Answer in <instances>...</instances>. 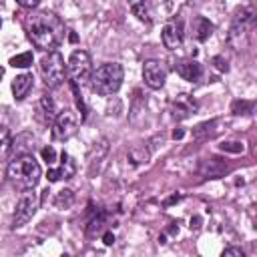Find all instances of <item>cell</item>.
<instances>
[{"label":"cell","instance_id":"obj_5","mask_svg":"<svg viewBox=\"0 0 257 257\" xmlns=\"http://www.w3.org/2000/svg\"><path fill=\"white\" fill-rule=\"evenodd\" d=\"M66 74L72 84V88H82L92 74V62L86 50H74L66 64Z\"/></svg>","mask_w":257,"mask_h":257},{"label":"cell","instance_id":"obj_17","mask_svg":"<svg viewBox=\"0 0 257 257\" xmlns=\"http://www.w3.org/2000/svg\"><path fill=\"white\" fill-rule=\"evenodd\" d=\"M211 34H213V24H211L207 18L197 16L195 22H193V36H195L199 42H203V40H207Z\"/></svg>","mask_w":257,"mask_h":257},{"label":"cell","instance_id":"obj_22","mask_svg":"<svg viewBox=\"0 0 257 257\" xmlns=\"http://www.w3.org/2000/svg\"><path fill=\"white\" fill-rule=\"evenodd\" d=\"M221 149H223V151H231V153H241V151H243V143H235V141L221 143Z\"/></svg>","mask_w":257,"mask_h":257},{"label":"cell","instance_id":"obj_18","mask_svg":"<svg viewBox=\"0 0 257 257\" xmlns=\"http://www.w3.org/2000/svg\"><path fill=\"white\" fill-rule=\"evenodd\" d=\"M12 151V137H10V131L8 126H0V161H6L8 155Z\"/></svg>","mask_w":257,"mask_h":257},{"label":"cell","instance_id":"obj_28","mask_svg":"<svg viewBox=\"0 0 257 257\" xmlns=\"http://www.w3.org/2000/svg\"><path fill=\"white\" fill-rule=\"evenodd\" d=\"M0 26H2V20H0Z\"/></svg>","mask_w":257,"mask_h":257},{"label":"cell","instance_id":"obj_1","mask_svg":"<svg viewBox=\"0 0 257 257\" xmlns=\"http://www.w3.org/2000/svg\"><path fill=\"white\" fill-rule=\"evenodd\" d=\"M28 40L34 44V48L50 52L56 50V46L64 40V22L48 10L34 12L24 22Z\"/></svg>","mask_w":257,"mask_h":257},{"label":"cell","instance_id":"obj_2","mask_svg":"<svg viewBox=\"0 0 257 257\" xmlns=\"http://www.w3.org/2000/svg\"><path fill=\"white\" fill-rule=\"evenodd\" d=\"M40 175H42L40 165L36 163V159H34L30 153H20V155H16V157L8 163V169H6L8 181H10L16 189H20V191H24V189H34V187L38 185V181H40Z\"/></svg>","mask_w":257,"mask_h":257},{"label":"cell","instance_id":"obj_25","mask_svg":"<svg viewBox=\"0 0 257 257\" xmlns=\"http://www.w3.org/2000/svg\"><path fill=\"white\" fill-rule=\"evenodd\" d=\"M16 2H18L22 8L32 10V8H36V6H38V2H40V0H16Z\"/></svg>","mask_w":257,"mask_h":257},{"label":"cell","instance_id":"obj_12","mask_svg":"<svg viewBox=\"0 0 257 257\" xmlns=\"http://www.w3.org/2000/svg\"><path fill=\"white\" fill-rule=\"evenodd\" d=\"M175 70H177V74H179L183 80H189V82H197V80L201 78V74H203L201 64H199L197 60H193V58L179 60V62L175 64Z\"/></svg>","mask_w":257,"mask_h":257},{"label":"cell","instance_id":"obj_3","mask_svg":"<svg viewBox=\"0 0 257 257\" xmlns=\"http://www.w3.org/2000/svg\"><path fill=\"white\" fill-rule=\"evenodd\" d=\"M122 78H124V70L118 62H104L96 70H92L88 82H90L92 92L100 96H110L120 88Z\"/></svg>","mask_w":257,"mask_h":257},{"label":"cell","instance_id":"obj_10","mask_svg":"<svg viewBox=\"0 0 257 257\" xmlns=\"http://www.w3.org/2000/svg\"><path fill=\"white\" fill-rule=\"evenodd\" d=\"M161 40L165 44V48L169 50H179L183 46V24L179 20H171L163 26L161 32Z\"/></svg>","mask_w":257,"mask_h":257},{"label":"cell","instance_id":"obj_13","mask_svg":"<svg viewBox=\"0 0 257 257\" xmlns=\"http://www.w3.org/2000/svg\"><path fill=\"white\" fill-rule=\"evenodd\" d=\"M197 108H199L197 100H195L191 94H187V92L179 94V96L173 100V114H175L177 118H187V116H191Z\"/></svg>","mask_w":257,"mask_h":257},{"label":"cell","instance_id":"obj_16","mask_svg":"<svg viewBox=\"0 0 257 257\" xmlns=\"http://www.w3.org/2000/svg\"><path fill=\"white\" fill-rule=\"evenodd\" d=\"M38 112H40L42 122H52L54 116L58 114V110H56V102H54L50 96L44 94V96L38 100Z\"/></svg>","mask_w":257,"mask_h":257},{"label":"cell","instance_id":"obj_26","mask_svg":"<svg viewBox=\"0 0 257 257\" xmlns=\"http://www.w3.org/2000/svg\"><path fill=\"white\" fill-rule=\"evenodd\" d=\"M102 239H104V243H106V245H112V243H114V235H112V233H104V237H102Z\"/></svg>","mask_w":257,"mask_h":257},{"label":"cell","instance_id":"obj_6","mask_svg":"<svg viewBox=\"0 0 257 257\" xmlns=\"http://www.w3.org/2000/svg\"><path fill=\"white\" fill-rule=\"evenodd\" d=\"M253 22V10L251 8H245L241 6L237 12H235V18H233V24L229 28V36H227V42L233 50H243L245 44H247V32H249V24Z\"/></svg>","mask_w":257,"mask_h":257},{"label":"cell","instance_id":"obj_11","mask_svg":"<svg viewBox=\"0 0 257 257\" xmlns=\"http://www.w3.org/2000/svg\"><path fill=\"white\" fill-rule=\"evenodd\" d=\"M76 173V163L72 161V157L68 153H60V165L56 169H50L48 171V181L54 183V181H60V179H72Z\"/></svg>","mask_w":257,"mask_h":257},{"label":"cell","instance_id":"obj_14","mask_svg":"<svg viewBox=\"0 0 257 257\" xmlns=\"http://www.w3.org/2000/svg\"><path fill=\"white\" fill-rule=\"evenodd\" d=\"M128 8L131 12L141 20V22H151L153 20V6L151 0H128Z\"/></svg>","mask_w":257,"mask_h":257},{"label":"cell","instance_id":"obj_8","mask_svg":"<svg viewBox=\"0 0 257 257\" xmlns=\"http://www.w3.org/2000/svg\"><path fill=\"white\" fill-rule=\"evenodd\" d=\"M78 126V114L72 108L60 110L52 120V139L54 141H68Z\"/></svg>","mask_w":257,"mask_h":257},{"label":"cell","instance_id":"obj_9","mask_svg":"<svg viewBox=\"0 0 257 257\" xmlns=\"http://www.w3.org/2000/svg\"><path fill=\"white\" fill-rule=\"evenodd\" d=\"M143 78L149 88H163L167 80V68L161 60H147L143 64Z\"/></svg>","mask_w":257,"mask_h":257},{"label":"cell","instance_id":"obj_19","mask_svg":"<svg viewBox=\"0 0 257 257\" xmlns=\"http://www.w3.org/2000/svg\"><path fill=\"white\" fill-rule=\"evenodd\" d=\"M72 201H74V193L70 189H64V191L56 193V197H54V205L58 209H68L72 205Z\"/></svg>","mask_w":257,"mask_h":257},{"label":"cell","instance_id":"obj_24","mask_svg":"<svg viewBox=\"0 0 257 257\" xmlns=\"http://www.w3.org/2000/svg\"><path fill=\"white\" fill-rule=\"evenodd\" d=\"M229 255H235V257H243V249L241 247H227L223 251V257H229Z\"/></svg>","mask_w":257,"mask_h":257},{"label":"cell","instance_id":"obj_15","mask_svg":"<svg viewBox=\"0 0 257 257\" xmlns=\"http://www.w3.org/2000/svg\"><path fill=\"white\" fill-rule=\"evenodd\" d=\"M32 88V74L24 72V74H18L14 80H12V94L16 100H22Z\"/></svg>","mask_w":257,"mask_h":257},{"label":"cell","instance_id":"obj_27","mask_svg":"<svg viewBox=\"0 0 257 257\" xmlns=\"http://www.w3.org/2000/svg\"><path fill=\"white\" fill-rule=\"evenodd\" d=\"M175 139H179V137H183V131H175V135H173Z\"/></svg>","mask_w":257,"mask_h":257},{"label":"cell","instance_id":"obj_23","mask_svg":"<svg viewBox=\"0 0 257 257\" xmlns=\"http://www.w3.org/2000/svg\"><path fill=\"white\" fill-rule=\"evenodd\" d=\"M42 159L46 161V165H52V163H56V151H54L52 147H46V149H42Z\"/></svg>","mask_w":257,"mask_h":257},{"label":"cell","instance_id":"obj_7","mask_svg":"<svg viewBox=\"0 0 257 257\" xmlns=\"http://www.w3.org/2000/svg\"><path fill=\"white\" fill-rule=\"evenodd\" d=\"M38 209V195L34 193V189H24L18 203H16V211H14V217H12V227L18 229L22 225H26L34 213Z\"/></svg>","mask_w":257,"mask_h":257},{"label":"cell","instance_id":"obj_21","mask_svg":"<svg viewBox=\"0 0 257 257\" xmlns=\"http://www.w3.org/2000/svg\"><path fill=\"white\" fill-rule=\"evenodd\" d=\"M102 225H104V215H96L90 219L88 227H86V235L88 237H94V235H100L102 233Z\"/></svg>","mask_w":257,"mask_h":257},{"label":"cell","instance_id":"obj_20","mask_svg":"<svg viewBox=\"0 0 257 257\" xmlns=\"http://www.w3.org/2000/svg\"><path fill=\"white\" fill-rule=\"evenodd\" d=\"M32 60H34L32 52H22V54H16V56L10 58V66H14V68H28L32 64Z\"/></svg>","mask_w":257,"mask_h":257},{"label":"cell","instance_id":"obj_4","mask_svg":"<svg viewBox=\"0 0 257 257\" xmlns=\"http://www.w3.org/2000/svg\"><path fill=\"white\" fill-rule=\"evenodd\" d=\"M40 74L48 88H58L66 78V64L60 52L50 50L40 60Z\"/></svg>","mask_w":257,"mask_h":257}]
</instances>
